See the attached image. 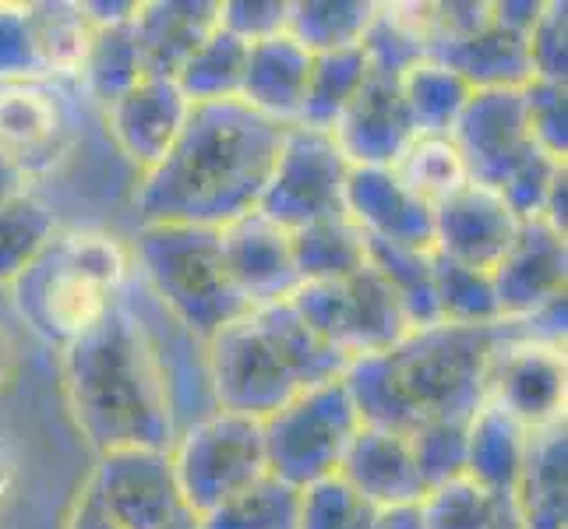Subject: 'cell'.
I'll return each mask as SVG.
<instances>
[{"label":"cell","mask_w":568,"mask_h":529,"mask_svg":"<svg viewBox=\"0 0 568 529\" xmlns=\"http://www.w3.org/2000/svg\"><path fill=\"white\" fill-rule=\"evenodd\" d=\"M283 124L241 100L194 103L166 160L139 176L142 223L223 230L258 208L283 145Z\"/></svg>","instance_id":"1"},{"label":"cell","mask_w":568,"mask_h":529,"mask_svg":"<svg viewBox=\"0 0 568 529\" xmlns=\"http://www.w3.org/2000/svg\"><path fill=\"white\" fill-rule=\"evenodd\" d=\"M71 417L95 456L113 448H170L178 403L149 325L116 297L106 315L61 349Z\"/></svg>","instance_id":"2"},{"label":"cell","mask_w":568,"mask_h":529,"mask_svg":"<svg viewBox=\"0 0 568 529\" xmlns=\"http://www.w3.org/2000/svg\"><path fill=\"white\" fill-rule=\"evenodd\" d=\"M513 322L424 325L375 357L346 367V388L361 420L399 435L435 420H469L487 403V378Z\"/></svg>","instance_id":"3"},{"label":"cell","mask_w":568,"mask_h":529,"mask_svg":"<svg viewBox=\"0 0 568 529\" xmlns=\"http://www.w3.org/2000/svg\"><path fill=\"white\" fill-rule=\"evenodd\" d=\"M349 360L283 304L251 307L205 343V375L215 409L265 420L304 388L336 382Z\"/></svg>","instance_id":"4"},{"label":"cell","mask_w":568,"mask_h":529,"mask_svg":"<svg viewBox=\"0 0 568 529\" xmlns=\"http://www.w3.org/2000/svg\"><path fill=\"white\" fill-rule=\"evenodd\" d=\"M131 272V247L113 233L57 230L47 251L8 289L36 336L64 349L106 315Z\"/></svg>","instance_id":"5"},{"label":"cell","mask_w":568,"mask_h":529,"mask_svg":"<svg viewBox=\"0 0 568 529\" xmlns=\"http://www.w3.org/2000/svg\"><path fill=\"white\" fill-rule=\"evenodd\" d=\"M128 247L149 297L194 339L209 343L223 325L251 311L230 283L220 230L142 223Z\"/></svg>","instance_id":"6"},{"label":"cell","mask_w":568,"mask_h":529,"mask_svg":"<svg viewBox=\"0 0 568 529\" xmlns=\"http://www.w3.org/2000/svg\"><path fill=\"white\" fill-rule=\"evenodd\" d=\"M361 424V409L343 378L304 388L262 420L268 474L297 491L336 477Z\"/></svg>","instance_id":"7"},{"label":"cell","mask_w":568,"mask_h":529,"mask_svg":"<svg viewBox=\"0 0 568 529\" xmlns=\"http://www.w3.org/2000/svg\"><path fill=\"white\" fill-rule=\"evenodd\" d=\"M170 459L184 508H191L194 516H205L209 508L223 505L268 474L262 420L212 409L173 438Z\"/></svg>","instance_id":"8"},{"label":"cell","mask_w":568,"mask_h":529,"mask_svg":"<svg viewBox=\"0 0 568 529\" xmlns=\"http://www.w3.org/2000/svg\"><path fill=\"white\" fill-rule=\"evenodd\" d=\"M290 307L349 364L396 346L414 328L396 293L371 265L336 283H301Z\"/></svg>","instance_id":"9"},{"label":"cell","mask_w":568,"mask_h":529,"mask_svg":"<svg viewBox=\"0 0 568 529\" xmlns=\"http://www.w3.org/2000/svg\"><path fill=\"white\" fill-rule=\"evenodd\" d=\"M346 176L349 163L332 131L290 124L254 212H262L283 230H301L307 223L328 220V215H346Z\"/></svg>","instance_id":"10"},{"label":"cell","mask_w":568,"mask_h":529,"mask_svg":"<svg viewBox=\"0 0 568 529\" xmlns=\"http://www.w3.org/2000/svg\"><path fill=\"white\" fill-rule=\"evenodd\" d=\"M463 170L474 184L501 191L523 160L540 149L526 124L523 89H487L466 100L459 121L448 131Z\"/></svg>","instance_id":"11"},{"label":"cell","mask_w":568,"mask_h":529,"mask_svg":"<svg viewBox=\"0 0 568 529\" xmlns=\"http://www.w3.org/2000/svg\"><path fill=\"white\" fill-rule=\"evenodd\" d=\"M121 529H155L184 508L170 448H113L85 480Z\"/></svg>","instance_id":"12"},{"label":"cell","mask_w":568,"mask_h":529,"mask_svg":"<svg viewBox=\"0 0 568 529\" xmlns=\"http://www.w3.org/2000/svg\"><path fill=\"white\" fill-rule=\"evenodd\" d=\"M565 346H547L513 336L501 343L487 378V399L513 414L526 430L565 420Z\"/></svg>","instance_id":"13"},{"label":"cell","mask_w":568,"mask_h":529,"mask_svg":"<svg viewBox=\"0 0 568 529\" xmlns=\"http://www.w3.org/2000/svg\"><path fill=\"white\" fill-rule=\"evenodd\" d=\"M71 142V113L61 92L53 89V78L0 85V152L29 181L61 163Z\"/></svg>","instance_id":"14"},{"label":"cell","mask_w":568,"mask_h":529,"mask_svg":"<svg viewBox=\"0 0 568 529\" xmlns=\"http://www.w3.org/2000/svg\"><path fill=\"white\" fill-rule=\"evenodd\" d=\"M568 247L565 233L544 220H523L516 241L491 268V286L501 322H523L544 304L565 297Z\"/></svg>","instance_id":"15"},{"label":"cell","mask_w":568,"mask_h":529,"mask_svg":"<svg viewBox=\"0 0 568 529\" xmlns=\"http://www.w3.org/2000/svg\"><path fill=\"white\" fill-rule=\"evenodd\" d=\"M519 215L501 202V194L466 181L459 191L435 205L430 251L459 265L491 272L519 233Z\"/></svg>","instance_id":"16"},{"label":"cell","mask_w":568,"mask_h":529,"mask_svg":"<svg viewBox=\"0 0 568 529\" xmlns=\"http://www.w3.org/2000/svg\"><path fill=\"white\" fill-rule=\"evenodd\" d=\"M332 139H336L349 166L396 163L403 149L417 139L403 100V78L367 68L354 103L343 110L336 128H332Z\"/></svg>","instance_id":"17"},{"label":"cell","mask_w":568,"mask_h":529,"mask_svg":"<svg viewBox=\"0 0 568 529\" xmlns=\"http://www.w3.org/2000/svg\"><path fill=\"white\" fill-rule=\"evenodd\" d=\"M187 113L191 103L173 78L145 74L106 106V128L124 160L139 166V173H149L181 139Z\"/></svg>","instance_id":"18"},{"label":"cell","mask_w":568,"mask_h":529,"mask_svg":"<svg viewBox=\"0 0 568 529\" xmlns=\"http://www.w3.org/2000/svg\"><path fill=\"white\" fill-rule=\"evenodd\" d=\"M223 262L230 283L237 286L247 307H268L290 301L301 286L293 268L290 230L265 220L262 212H247L237 223L220 230Z\"/></svg>","instance_id":"19"},{"label":"cell","mask_w":568,"mask_h":529,"mask_svg":"<svg viewBox=\"0 0 568 529\" xmlns=\"http://www.w3.org/2000/svg\"><path fill=\"white\" fill-rule=\"evenodd\" d=\"M346 215L364 230L367 241L430 251L435 208L417 199L392 166H349Z\"/></svg>","instance_id":"20"},{"label":"cell","mask_w":568,"mask_h":529,"mask_svg":"<svg viewBox=\"0 0 568 529\" xmlns=\"http://www.w3.org/2000/svg\"><path fill=\"white\" fill-rule=\"evenodd\" d=\"M339 477L375 508H409L427 495L409 438L378 424H361L339 462Z\"/></svg>","instance_id":"21"},{"label":"cell","mask_w":568,"mask_h":529,"mask_svg":"<svg viewBox=\"0 0 568 529\" xmlns=\"http://www.w3.org/2000/svg\"><path fill=\"white\" fill-rule=\"evenodd\" d=\"M311 64H315V53L304 50L290 32L262 39V43H251L244 85H241V103L283 128L297 124Z\"/></svg>","instance_id":"22"},{"label":"cell","mask_w":568,"mask_h":529,"mask_svg":"<svg viewBox=\"0 0 568 529\" xmlns=\"http://www.w3.org/2000/svg\"><path fill=\"white\" fill-rule=\"evenodd\" d=\"M215 26H220V4H212V0H152V4H139V14L131 18V32L134 43H139L145 74L173 78Z\"/></svg>","instance_id":"23"},{"label":"cell","mask_w":568,"mask_h":529,"mask_svg":"<svg viewBox=\"0 0 568 529\" xmlns=\"http://www.w3.org/2000/svg\"><path fill=\"white\" fill-rule=\"evenodd\" d=\"M435 57L445 68H453L474 92L487 89H523L534 82L530 50H526V32H516L495 18H487L480 29L459 35L453 43L435 47Z\"/></svg>","instance_id":"24"},{"label":"cell","mask_w":568,"mask_h":529,"mask_svg":"<svg viewBox=\"0 0 568 529\" xmlns=\"http://www.w3.org/2000/svg\"><path fill=\"white\" fill-rule=\"evenodd\" d=\"M526 445L530 430L487 399L466 424V477L491 495H513L526 462Z\"/></svg>","instance_id":"25"},{"label":"cell","mask_w":568,"mask_h":529,"mask_svg":"<svg viewBox=\"0 0 568 529\" xmlns=\"http://www.w3.org/2000/svg\"><path fill=\"white\" fill-rule=\"evenodd\" d=\"M523 529H565L568 495H565V420L530 430L526 462L513 491Z\"/></svg>","instance_id":"26"},{"label":"cell","mask_w":568,"mask_h":529,"mask_svg":"<svg viewBox=\"0 0 568 529\" xmlns=\"http://www.w3.org/2000/svg\"><path fill=\"white\" fill-rule=\"evenodd\" d=\"M290 251L301 283H336L367 265V237L349 215L290 230Z\"/></svg>","instance_id":"27"},{"label":"cell","mask_w":568,"mask_h":529,"mask_svg":"<svg viewBox=\"0 0 568 529\" xmlns=\"http://www.w3.org/2000/svg\"><path fill=\"white\" fill-rule=\"evenodd\" d=\"M247 43L215 26L199 50H194L181 71L173 74L178 89L187 95V103H223V100H241L244 85V68H247Z\"/></svg>","instance_id":"28"},{"label":"cell","mask_w":568,"mask_h":529,"mask_svg":"<svg viewBox=\"0 0 568 529\" xmlns=\"http://www.w3.org/2000/svg\"><path fill=\"white\" fill-rule=\"evenodd\" d=\"M378 14L371 0H297L290 4L286 32L311 53H336L361 47Z\"/></svg>","instance_id":"29"},{"label":"cell","mask_w":568,"mask_h":529,"mask_svg":"<svg viewBox=\"0 0 568 529\" xmlns=\"http://www.w3.org/2000/svg\"><path fill=\"white\" fill-rule=\"evenodd\" d=\"M469 95L474 89L435 57H424L417 68L403 74V100L417 134H448Z\"/></svg>","instance_id":"30"},{"label":"cell","mask_w":568,"mask_h":529,"mask_svg":"<svg viewBox=\"0 0 568 529\" xmlns=\"http://www.w3.org/2000/svg\"><path fill=\"white\" fill-rule=\"evenodd\" d=\"M367 265L388 283L392 293H396V301L403 304L409 325L414 328L438 325L435 265H430V251L367 241Z\"/></svg>","instance_id":"31"},{"label":"cell","mask_w":568,"mask_h":529,"mask_svg":"<svg viewBox=\"0 0 568 529\" xmlns=\"http://www.w3.org/2000/svg\"><path fill=\"white\" fill-rule=\"evenodd\" d=\"M301 491L265 474L244 491L199 516V529H297Z\"/></svg>","instance_id":"32"},{"label":"cell","mask_w":568,"mask_h":529,"mask_svg":"<svg viewBox=\"0 0 568 529\" xmlns=\"http://www.w3.org/2000/svg\"><path fill=\"white\" fill-rule=\"evenodd\" d=\"M364 74H367V61L361 47L336 50V53H315L297 124L315 128V131H332L343 116V110L354 103Z\"/></svg>","instance_id":"33"},{"label":"cell","mask_w":568,"mask_h":529,"mask_svg":"<svg viewBox=\"0 0 568 529\" xmlns=\"http://www.w3.org/2000/svg\"><path fill=\"white\" fill-rule=\"evenodd\" d=\"M53 208L32 191L0 205V286H11L57 237Z\"/></svg>","instance_id":"34"},{"label":"cell","mask_w":568,"mask_h":529,"mask_svg":"<svg viewBox=\"0 0 568 529\" xmlns=\"http://www.w3.org/2000/svg\"><path fill=\"white\" fill-rule=\"evenodd\" d=\"M78 74H82L92 100L103 103V110L116 100V95H124L139 78H145L142 53H139V43H134L131 22L92 29L85 61Z\"/></svg>","instance_id":"35"},{"label":"cell","mask_w":568,"mask_h":529,"mask_svg":"<svg viewBox=\"0 0 568 529\" xmlns=\"http://www.w3.org/2000/svg\"><path fill=\"white\" fill-rule=\"evenodd\" d=\"M430 265H435L438 322H445V325H495V322H501L491 272L442 258L438 251H430Z\"/></svg>","instance_id":"36"},{"label":"cell","mask_w":568,"mask_h":529,"mask_svg":"<svg viewBox=\"0 0 568 529\" xmlns=\"http://www.w3.org/2000/svg\"><path fill=\"white\" fill-rule=\"evenodd\" d=\"M32 18V32L43 57L47 78L78 74L85 61L92 22L85 18L82 4H64V0H43V4H26Z\"/></svg>","instance_id":"37"},{"label":"cell","mask_w":568,"mask_h":529,"mask_svg":"<svg viewBox=\"0 0 568 529\" xmlns=\"http://www.w3.org/2000/svg\"><path fill=\"white\" fill-rule=\"evenodd\" d=\"M392 173L430 208L469 181L448 134H417V139L403 149L399 160L392 163Z\"/></svg>","instance_id":"38"},{"label":"cell","mask_w":568,"mask_h":529,"mask_svg":"<svg viewBox=\"0 0 568 529\" xmlns=\"http://www.w3.org/2000/svg\"><path fill=\"white\" fill-rule=\"evenodd\" d=\"M361 53L371 71H385V74L403 78L409 68H417L424 61L427 47H424L417 26L409 22L403 4H396V8L378 4L375 22H371V29L361 39Z\"/></svg>","instance_id":"39"},{"label":"cell","mask_w":568,"mask_h":529,"mask_svg":"<svg viewBox=\"0 0 568 529\" xmlns=\"http://www.w3.org/2000/svg\"><path fill=\"white\" fill-rule=\"evenodd\" d=\"M498 498L501 495L484 491V487L469 477H456V480L427 487L417 512H420L424 529H487L495 519Z\"/></svg>","instance_id":"40"},{"label":"cell","mask_w":568,"mask_h":529,"mask_svg":"<svg viewBox=\"0 0 568 529\" xmlns=\"http://www.w3.org/2000/svg\"><path fill=\"white\" fill-rule=\"evenodd\" d=\"M378 508L364 501L339 474L301 491L297 529H371Z\"/></svg>","instance_id":"41"},{"label":"cell","mask_w":568,"mask_h":529,"mask_svg":"<svg viewBox=\"0 0 568 529\" xmlns=\"http://www.w3.org/2000/svg\"><path fill=\"white\" fill-rule=\"evenodd\" d=\"M466 424L469 420H435L406 435L427 487L466 477Z\"/></svg>","instance_id":"42"},{"label":"cell","mask_w":568,"mask_h":529,"mask_svg":"<svg viewBox=\"0 0 568 529\" xmlns=\"http://www.w3.org/2000/svg\"><path fill=\"white\" fill-rule=\"evenodd\" d=\"M47 68L39 57L32 18L26 4H0V85L43 82Z\"/></svg>","instance_id":"43"},{"label":"cell","mask_w":568,"mask_h":529,"mask_svg":"<svg viewBox=\"0 0 568 529\" xmlns=\"http://www.w3.org/2000/svg\"><path fill=\"white\" fill-rule=\"evenodd\" d=\"M523 110L526 124H530L534 142L565 160L568 152V89L561 82H534L523 85Z\"/></svg>","instance_id":"44"},{"label":"cell","mask_w":568,"mask_h":529,"mask_svg":"<svg viewBox=\"0 0 568 529\" xmlns=\"http://www.w3.org/2000/svg\"><path fill=\"white\" fill-rule=\"evenodd\" d=\"M568 4L565 0H551L540 8V18L534 22L530 35H526V50H530V68L540 82H561L568 74Z\"/></svg>","instance_id":"45"},{"label":"cell","mask_w":568,"mask_h":529,"mask_svg":"<svg viewBox=\"0 0 568 529\" xmlns=\"http://www.w3.org/2000/svg\"><path fill=\"white\" fill-rule=\"evenodd\" d=\"M290 0H226L220 4V26L244 43H262L286 32Z\"/></svg>","instance_id":"46"},{"label":"cell","mask_w":568,"mask_h":529,"mask_svg":"<svg viewBox=\"0 0 568 529\" xmlns=\"http://www.w3.org/2000/svg\"><path fill=\"white\" fill-rule=\"evenodd\" d=\"M64 529H121L110 512L100 505V498H95L89 487L82 484V491H78V498L71 501V512H68V522Z\"/></svg>","instance_id":"47"},{"label":"cell","mask_w":568,"mask_h":529,"mask_svg":"<svg viewBox=\"0 0 568 529\" xmlns=\"http://www.w3.org/2000/svg\"><path fill=\"white\" fill-rule=\"evenodd\" d=\"M371 529H424V522H420L417 505H409V508H378V516H375V522H371Z\"/></svg>","instance_id":"48"},{"label":"cell","mask_w":568,"mask_h":529,"mask_svg":"<svg viewBox=\"0 0 568 529\" xmlns=\"http://www.w3.org/2000/svg\"><path fill=\"white\" fill-rule=\"evenodd\" d=\"M29 191V176L18 170L4 152H0V205H8L11 199Z\"/></svg>","instance_id":"49"},{"label":"cell","mask_w":568,"mask_h":529,"mask_svg":"<svg viewBox=\"0 0 568 529\" xmlns=\"http://www.w3.org/2000/svg\"><path fill=\"white\" fill-rule=\"evenodd\" d=\"M14 370H18V346L11 339V332L0 325V391L14 382Z\"/></svg>","instance_id":"50"},{"label":"cell","mask_w":568,"mask_h":529,"mask_svg":"<svg viewBox=\"0 0 568 529\" xmlns=\"http://www.w3.org/2000/svg\"><path fill=\"white\" fill-rule=\"evenodd\" d=\"M11 484H14V452H11V445L4 441V435H0V501L8 498Z\"/></svg>","instance_id":"51"},{"label":"cell","mask_w":568,"mask_h":529,"mask_svg":"<svg viewBox=\"0 0 568 529\" xmlns=\"http://www.w3.org/2000/svg\"><path fill=\"white\" fill-rule=\"evenodd\" d=\"M155 529H199V516L191 512V508H181L178 516H173L170 522H163V526H155Z\"/></svg>","instance_id":"52"}]
</instances>
